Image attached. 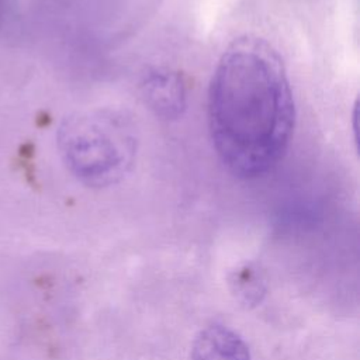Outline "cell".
I'll use <instances>...</instances> for the list:
<instances>
[{"instance_id":"277c9868","label":"cell","mask_w":360,"mask_h":360,"mask_svg":"<svg viewBox=\"0 0 360 360\" xmlns=\"http://www.w3.org/2000/svg\"><path fill=\"white\" fill-rule=\"evenodd\" d=\"M193 360H250L246 343L224 326H208L195 338Z\"/></svg>"},{"instance_id":"6da1fadb","label":"cell","mask_w":360,"mask_h":360,"mask_svg":"<svg viewBox=\"0 0 360 360\" xmlns=\"http://www.w3.org/2000/svg\"><path fill=\"white\" fill-rule=\"evenodd\" d=\"M295 124L284 63L256 37L235 39L222 53L208 91V127L222 165L255 179L278 165Z\"/></svg>"},{"instance_id":"5b68a950","label":"cell","mask_w":360,"mask_h":360,"mask_svg":"<svg viewBox=\"0 0 360 360\" xmlns=\"http://www.w3.org/2000/svg\"><path fill=\"white\" fill-rule=\"evenodd\" d=\"M233 291L236 292L238 298L245 304H256L260 301L262 294L264 292V285L262 277L256 270L250 267L240 269L233 280Z\"/></svg>"},{"instance_id":"3957f363","label":"cell","mask_w":360,"mask_h":360,"mask_svg":"<svg viewBox=\"0 0 360 360\" xmlns=\"http://www.w3.org/2000/svg\"><path fill=\"white\" fill-rule=\"evenodd\" d=\"M146 103L156 114L176 118L186 107V90L179 75L169 70H155L142 84Z\"/></svg>"},{"instance_id":"7a4b0ae2","label":"cell","mask_w":360,"mask_h":360,"mask_svg":"<svg viewBox=\"0 0 360 360\" xmlns=\"http://www.w3.org/2000/svg\"><path fill=\"white\" fill-rule=\"evenodd\" d=\"M132 122L111 110L82 111L66 118L58 131V146L70 173L90 187L120 181L136 155Z\"/></svg>"},{"instance_id":"8992f818","label":"cell","mask_w":360,"mask_h":360,"mask_svg":"<svg viewBox=\"0 0 360 360\" xmlns=\"http://www.w3.org/2000/svg\"><path fill=\"white\" fill-rule=\"evenodd\" d=\"M3 0H0V17H1V14H3Z\"/></svg>"}]
</instances>
